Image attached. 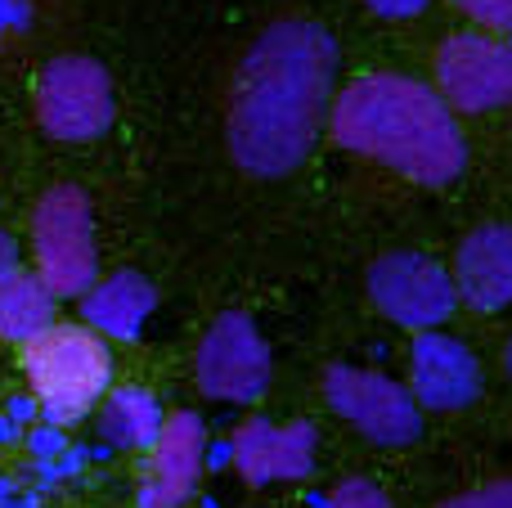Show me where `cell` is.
Returning a JSON list of instances; mask_svg holds the SVG:
<instances>
[{
  "label": "cell",
  "instance_id": "6da1fadb",
  "mask_svg": "<svg viewBox=\"0 0 512 508\" xmlns=\"http://www.w3.org/2000/svg\"><path fill=\"white\" fill-rule=\"evenodd\" d=\"M337 72V45L319 23H274L248 50L230 90L225 140L248 176H288L315 144Z\"/></svg>",
  "mask_w": 512,
  "mask_h": 508
},
{
  "label": "cell",
  "instance_id": "7a4b0ae2",
  "mask_svg": "<svg viewBox=\"0 0 512 508\" xmlns=\"http://www.w3.org/2000/svg\"><path fill=\"white\" fill-rule=\"evenodd\" d=\"M333 140L418 185H450L468 158L450 104L432 86L396 72H373L342 90L333 108Z\"/></svg>",
  "mask_w": 512,
  "mask_h": 508
},
{
  "label": "cell",
  "instance_id": "3957f363",
  "mask_svg": "<svg viewBox=\"0 0 512 508\" xmlns=\"http://www.w3.org/2000/svg\"><path fill=\"white\" fill-rule=\"evenodd\" d=\"M23 365L54 423L81 419L104 396L108 374H113V360L99 333L77 329V324H45L41 333H32Z\"/></svg>",
  "mask_w": 512,
  "mask_h": 508
},
{
  "label": "cell",
  "instance_id": "277c9868",
  "mask_svg": "<svg viewBox=\"0 0 512 508\" xmlns=\"http://www.w3.org/2000/svg\"><path fill=\"white\" fill-rule=\"evenodd\" d=\"M36 261H41V284L54 297H77L95 279V225L90 203L77 185H59L36 207Z\"/></svg>",
  "mask_w": 512,
  "mask_h": 508
},
{
  "label": "cell",
  "instance_id": "5b68a950",
  "mask_svg": "<svg viewBox=\"0 0 512 508\" xmlns=\"http://www.w3.org/2000/svg\"><path fill=\"white\" fill-rule=\"evenodd\" d=\"M198 392L212 401L248 405L261 401L270 387V347L256 333V324L243 311H230L203 333L194 360Z\"/></svg>",
  "mask_w": 512,
  "mask_h": 508
},
{
  "label": "cell",
  "instance_id": "8992f818",
  "mask_svg": "<svg viewBox=\"0 0 512 508\" xmlns=\"http://www.w3.org/2000/svg\"><path fill=\"white\" fill-rule=\"evenodd\" d=\"M324 396L346 423H355V428L373 441V446H409V441L423 432L414 392L391 383L387 374H369V369H351V365H328Z\"/></svg>",
  "mask_w": 512,
  "mask_h": 508
},
{
  "label": "cell",
  "instance_id": "52a82bcc",
  "mask_svg": "<svg viewBox=\"0 0 512 508\" xmlns=\"http://www.w3.org/2000/svg\"><path fill=\"white\" fill-rule=\"evenodd\" d=\"M441 99L459 113H490L512 104V45L486 32H459L436 50Z\"/></svg>",
  "mask_w": 512,
  "mask_h": 508
},
{
  "label": "cell",
  "instance_id": "ba28073f",
  "mask_svg": "<svg viewBox=\"0 0 512 508\" xmlns=\"http://www.w3.org/2000/svg\"><path fill=\"white\" fill-rule=\"evenodd\" d=\"M369 297L387 320L405 324V329H436L450 320L454 302H459L454 279L432 257H418V252H387L373 261Z\"/></svg>",
  "mask_w": 512,
  "mask_h": 508
},
{
  "label": "cell",
  "instance_id": "9c48e42d",
  "mask_svg": "<svg viewBox=\"0 0 512 508\" xmlns=\"http://www.w3.org/2000/svg\"><path fill=\"white\" fill-rule=\"evenodd\" d=\"M36 113L54 140H95L113 122V86L95 59H54L36 86Z\"/></svg>",
  "mask_w": 512,
  "mask_h": 508
},
{
  "label": "cell",
  "instance_id": "30bf717a",
  "mask_svg": "<svg viewBox=\"0 0 512 508\" xmlns=\"http://www.w3.org/2000/svg\"><path fill=\"white\" fill-rule=\"evenodd\" d=\"M203 419L189 410H176L162 419L158 437H153V455L140 482V508H180L194 495L198 473H203Z\"/></svg>",
  "mask_w": 512,
  "mask_h": 508
},
{
  "label": "cell",
  "instance_id": "8fae6325",
  "mask_svg": "<svg viewBox=\"0 0 512 508\" xmlns=\"http://www.w3.org/2000/svg\"><path fill=\"white\" fill-rule=\"evenodd\" d=\"M315 428L310 423H279L270 419H248L230 441V459L248 486H270V482H297L315 468Z\"/></svg>",
  "mask_w": 512,
  "mask_h": 508
},
{
  "label": "cell",
  "instance_id": "7c38bea8",
  "mask_svg": "<svg viewBox=\"0 0 512 508\" xmlns=\"http://www.w3.org/2000/svg\"><path fill=\"white\" fill-rule=\"evenodd\" d=\"M409 369H414V401L427 410H463L481 396V369L463 342L445 338V333L423 329L409 351Z\"/></svg>",
  "mask_w": 512,
  "mask_h": 508
},
{
  "label": "cell",
  "instance_id": "4fadbf2b",
  "mask_svg": "<svg viewBox=\"0 0 512 508\" xmlns=\"http://www.w3.org/2000/svg\"><path fill=\"white\" fill-rule=\"evenodd\" d=\"M454 293L472 311H504L512 302V225H481L454 257Z\"/></svg>",
  "mask_w": 512,
  "mask_h": 508
},
{
  "label": "cell",
  "instance_id": "5bb4252c",
  "mask_svg": "<svg viewBox=\"0 0 512 508\" xmlns=\"http://www.w3.org/2000/svg\"><path fill=\"white\" fill-rule=\"evenodd\" d=\"M149 311H153V288L144 284L140 275L108 279V284L99 288V293H90V302H86L90 324L117 333V338H135V329H140V320Z\"/></svg>",
  "mask_w": 512,
  "mask_h": 508
},
{
  "label": "cell",
  "instance_id": "9a60e30c",
  "mask_svg": "<svg viewBox=\"0 0 512 508\" xmlns=\"http://www.w3.org/2000/svg\"><path fill=\"white\" fill-rule=\"evenodd\" d=\"M50 288L32 275H5L0 279V333L5 338H32L50 324L54 302H50Z\"/></svg>",
  "mask_w": 512,
  "mask_h": 508
},
{
  "label": "cell",
  "instance_id": "2e32d148",
  "mask_svg": "<svg viewBox=\"0 0 512 508\" xmlns=\"http://www.w3.org/2000/svg\"><path fill=\"white\" fill-rule=\"evenodd\" d=\"M162 428V410L149 392L140 387H122V392L108 401V414H104V432L122 446H153Z\"/></svg>",
  "mask_w": 512,
  "mask_h": 508
},
{
  "label": "cell",
  "instance_id": "e0dca14e",
  "mask_svg": "<svg viewBox=\"0 0 512 508\" xmlns=\"http://www.w3.org/2000/svg\"><path fill=\"white\" fill-rule=\"evenodd\" d=\"M328 508H391V500L373 482L351 477V482H342L333 495H328Z\"/></svg>",
  "mask_w": 512,
  "mask_h": 508
},
{
  "label": "cell",
  "instance_id": "ac0fdd59",
  "mask_svg": "<svg viewBox=\"0 0 512 508\" xmlns=\"http://www.w3.org/2000/svg\"><path fill=\"white\" fill-rule=\"evenodd\" d=\"M454 5L490 32H512V0H454Z\"/></svg>",
  "mask_w": 512,
  "mask_h": 508
},
{
  "label": "cell",
  "instance_id": "d6986e66",
  "mask_svg": "<svg viewBox=\"0 0 512 508\" xmlns=\"http://www.w3.org/2000/svg\"><path fill=\"white\" fill-rule=\"evenodd\" d=\"M441 508H512V482H495V486H481V491L454 495Z\"/></svg>",
  "mask_w": 512,
  "mask_h": 508
},
{
  "label": "cell",
  "instance_id": "ffe728a7",
  "mask_svg": "<svg viewBox=\"0 0 512 508\" xmlns=\"http://www.w3.org/2000/svg\"><path fill=\"white\" fill-rule=\"evenodd\" d=\"M373 14H387V18H414L427 9V0H369Z\"/></svg>",
  "mask_w": 512,
  "mask_h": 508
},
{
  "label": "cell",
  "instance_id": "44dd1931",
  "mask_svg": "<svg viewBox=\"0 0 512 508\" xmlns=\"http://www.w3.org/2000/svg\"><path fill=\"white\" fill-rule=\"evenodd\" d=\"M508 374H512V342H508Z\"/></svg>",
  "mask_w": 512,
  "mask_h": 508
}]
</instances>
